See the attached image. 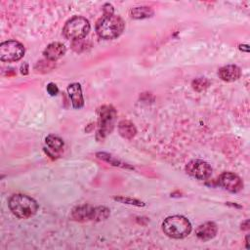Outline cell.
<instances>
[{"mask_svg": "<svg viewBox=\"0 0 250 250\" xmlns=\"http://www.w3.org/2000/svg\"><path fill=\"white\" fill-rule=\"evenodd\" d=\"M47 92H48L51 96H55V95L58 94L59 89H58V87H57L56 84H54V83H49V84L47 85Z\"/></svg>", "mask_w": 250, "mask_h": 250, "instance_id": "cell-22", "label": "cell"}, {"mask_svg": "<svg viewBox=\"0 0 250 250\" xmlns=\"http://www.w3.org/2000/svg\"><path fill=\"white\" fill-rule=\"evenodd\" d=\"M90 30L89 21L80 16H74L70 18L62 28L63 35L70 40H81L83 39Z\"/></svg>", "mask_w": 250, "mask_h": 250, "instance_id": "cell-4", "label": "cell"}, {"mask_svg": "<svg viewBox=\"0 0 250 250\" xmlns=\"http://www.w3.org/2000/svg\"><path fill=\"white\" fill-rule=\"evenodd\" d=\"M249 221L247 220V221H245L244 223H242V225H241V229H249Z\"/></svg>", "mask_w": 250, "mask_h": 250, "instance_id": "cell-24", "label": "cell"}, {"mask_svg": "<svg viewBox=\"0 0 250 250\" xmlns=\"http://www.w3.org/2000/svg\"><path fill=\"white\" fill-rule=\"evenodd\" d=\"M55 66L54 62L52 61H49V60H43V61H40L37 62L36 66H35V69L37 70H44V71H49L51 70L53 67Z\"/></svg>", "mask_w": 250, "mask_h": 250, "instance_id": "cell-20", "label": "cell"}, {"mask_svg": "<svg viewBox=\"0 0 250 250\" xmlns=\"http://www.w3.org/2000/svg\"><path fill=\"white\" fill-rule=\"evenodd\" d=\"M118 131H119V134L125 139H132L137 133L136 127L129 120L120 121L118 123Z\"/></svg>", "mask_w": 250, "mask_h": 250, "instance_id": "cell-14", "label": "cell"}, {"mask_svg": "<svg viewBox=\"0 0 250 250\" xmlns=\"http://www.w3.org/2000/svg\"><path fill=\"white\" fill-rule=\"evenodd\" d=\"M124 21L114 14L104 15L96 23V31L103 39H114L124 30Z\"/></svg>", "mask_w": 250, "mask_h": 250, "instance_id": "cell-1", "label": "cell"}, {"mask_svg": "<svg viewBox=\"0 0 250 250\" xmlns=\"http://www.w3.org/2000/svg\"><path fill=\"white\" fill-rule=\"evenodd\" d=\"M220 184L230 192H238L243 188L242 180L234 173L225 172L220 176Z\"/></svg>", "mask_w": 250, "mask_h": 250, "instance_id": "cell-8", "label": "cell"}, {"mask_svg": "<svg viewBox=\"0 0 250 250\" xmlns=\"http://www.w3.org/2000/svg\"><path fill=\"white\" fill-rule=\"evenodd\" d=\"M116 110L111 105H103L99 110V130L98 136L101 139L110 134L116 119Z\"/></svg>", "mask_w": 250, "mask_h": 250, "instance_id": "cell-5", "label": "cell"}, {"mask_svg": "<svg viewBox=\"0 0 250 250\" xmlns=\"http://www.w3.org/2000/svg\"><path fill=\"white\" fill-rule=\"evenodd\" d=\"M94 207L90 205H80L73 208L71 212V218L74 221L78 222H87L92 221L93 219Z\"/></svg>", "mask_w": 250, "mask_h": 250, "instance_id": "cell-11", "label": "cell"}, {"mask_svg": "<svg viewBox=\"0 0 250 250\" xmlns=\"http://www.w3.org/2000/svg\"><path fill=\"white\" fill-rule=\"evenodd\" d=\"M103 8H104V15H111V14H113V7H112V5L106 3V4L104 5Z\"/></svg>", "mask_w": 250, "mask_h": 250, "instance_id": "cell-23", "label": "cell"}, {"mask_svg": "<svg viewBox=\"0 0 250 250\" xmlns=\"http://www.w3.org/2000/svg\"><path fill=\"white\" fill-rule=\"evenodd\" d=\"M217 230H218V228L215 223L206 222L197 227L195 230V234L199 239L206 241L213 238L216 235Z\"/></svg>", "mask_w": 250, "mask_h": 250, "instance_id": "cell-10", "label": "cell"}, {"mask_svg": "<svg viewBox=\"0 0 250 250\" xmlns=\"http://www.w3.org/2000/svg\"><path fill=\"white\" fill-rule=\"evenodd\" d=\"M110 212L109 209L104 207V206H98L94 207V212H93V219L92 221L95 222H100L103 220H105L109 216Z\"/></svg>", "mask_w": 250, "mask_h": 250, "instance_id": "cell-17", "label": "cell"}, {"mask_svg": "<svg viewBox=\"0 0 250 250\" xmlns=\"http://www.w3.org/2000/svg\"><path fill=\"white\" fill-rule=\"evenodd\" d=\"M97 157L113 165V166H120V167H126V165H124L123 163H121L119 160H117L116 158H114L113 156H111L110 154L108 153H105V152H98L97 153Z\"/></svg>", "mask_w": 250, "mask_h": 250, "instance_id": "cell-18", "label": "cell"}, {"mask_svg": "<svg viewBox=\"0 0 250 250\" xmlns=\"http://www.w3.org/2000/svg\"><path fill=\"white\" fill-rule=\"evenodd\" d=\"M153 15V10L150 7L146 6H141V7H135L130 10V16L133 19H146L150 18Z\"/></svg>", "mask_w": 250, "mask_h": 250, "instance_id": "cell-15", "label": "cell"}, {"mask_svg": "<svg viewBox=\"0 0 250 250\" xmlns=\"http://www.w3.org/2000/svg\"><path fill=\"white\" fill-rule=\"evenodd\" d=\"M46 145L54 151H61L63 147V142L61 138H59L58 136L55 135H49L46 140Z\"/></svg>", "mask_w": 250, "mask_h": 250, "instance_id": "cell-16", "label": "cell"}, {"mask_svg": "<svg viewBox=\"0 0 250 250\" xmlns=\"http://www.w3.org/2000/svg\"><path fill=\"white\" fill-rule=\"evenodd\" d=\"M114 199L116 201H119L121 203H126V204H130V205H135V206H138V207H141V206H145V203L138 200V199H135V198H131V197H124V196H119V197H114Z\"/></svg>", "mask_w": 250, "mask_h": 250, "instance_id": "cell-19", "label": "cell"}, {"mask_svg": "<svg viewBox=\"0 0 250 250\" xmlns=\"http://www.w3.org/2000/svg\"><path fill=\"white\" fill-rule=\"evenodd\" d=\"M24 55V47L16 40H8L0 44V60L2 62H17Z\"/></svg>", "mask_w": 250, "mask_h": 250, "instance_id": "cell-6", "label": "cell"}, {"mask_svg": "<svg viewBox=\"0 0 250 250\" xmlns=\"http://www.w3.org/2000/svg\"><path fill=\"white\" fill-rule=\"evenodd\" d=\"M67 93L74 108H81L84 104L81 86L79 83H72L67 87Z\"/></svg>", "mask_w": 250, "mask_h": 250, "instance_id": "cell-13", "label": "cell"}, {"mask_svg": "<svg viewBox=\"0 0 250 250\" xmlns=\"http://www.w3.org/2000/svg\"><path fill=\"white\" fill-rule=\"evenodd\" d=\"M241 75L240 68L234 64H229L219 69V76L226 82H232L237 80Z\"/></svg>", "mask_w": 250, "mask_h": 250, "instance_id": "cell-12", "label": "cell"}, {"mask_svg": "<svg viewBox=\"0 0 250 250\" xmlns=\"http://www.w3.org/2000/svg\"><path fill=\"white\" fill-rule=\"evenodd\" d=\"M162 229L167 236L171 238L181 239L190 233L191 224L184 216L174 215L167 217L163 221Z\"/></svg>", "mask_w": 250, "mask_h": 250, "instance_id": "cell-3", "label": "cell"}, {"mask_svg": "<svg viewBox=\"0 0 250 250\" xmlns=\"http://www.w3.org/2000/svg\"><path fill=\"white\" fill-rule=\"evenodd\" d=\"M208 84H209V82H208L207 79H205V78H198V79H195L192 82V87L196 91H202V90H204L208 86Z\"/></svg>", "mask_w": 250, "mask_h": 250, "instance_id": "cell-21", "label": "cell"}, {"mask_svg": "<svg viewBox=\"0 0 250 250\" xmlns=\"http://www.w3.org/2000/svg\"><path fill=\"white\" fill-rule=\"evenodd\" d=\"M9 208L20 219H27L35 215L38 210L37 202L24 194H14L9 199Z\"/></svg>", "mask_w": 250, "mask_h": 250, "instance_id": "cell-2", "label": "cell"}, {"mask_svg": "<svg viewBox=\"0 0 250 250\" xmlns=\"http://www.w3.org/2000/svg\"><path fill=\"white\" fill-rule=\"evenodd\" d=\"M186 172L198 180H206L212 174L211 166L203 160L193 159L186 165Z\"/></svg>", "mask_w": 250, "mask_h": 250, "instance_id": "cell-7", "label": "cell"}, {"mask_svg": "<svg viewBox=\"0 0 250 250\" xmlns=\"http://www.w3.org/2000/svg\"><path fill=\"white\" fill-rule=\"evenodd\" d=\"M65 46L60 42H53L49 44L43 51V55L49 61L55 62L65 54Z\"/></svg>", "mask_w": 250, "mask_h": 250, "instance_id": "cell-9", "label": "cell"}]
</instances>
